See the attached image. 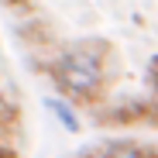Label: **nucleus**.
Instances as JSON below:
<instances>
[{
  "label": "nucleus",
  "instance_id": "2",
  "mask_svg": "<svg viewBox=\"0 0 158 158\" xmlns=\"http://www.w3.org/2000/svg\"><path fill=\"white\" fill-rule=\"evenodd\" d=\"M48 110L55 114V120H59V124H62L65 131H72V134L79 131V117L72 114V107H69L65 100H55V96H52V100H48Z\"/></svg>",
  "mask_w": 158,
  "mask_h": 158
},
{
  "label": "nucleus",
  "instance_id": "4",
  "mask_svg": "<svg viewBox=\"0 0 158 158\" xmlns=\"http://www.w3.org/2000/svg\"><path fill=\"white\" fill-rule=\"evenodd\" d=\"M148 86H151V96H148V110H151V120H158V55L148 62Z\"/></svg>",
  "mask_w": 158,
  "mask_h": 158
},
{
  "label": "nucleus",
  "instance_id": "3",
  "mask_svg": "<svg viewBox=\"0 0 158 158\" xmlns=\"http://www.w3.org/2000/svg\"><path fill=\"white\" fill-rule=\"evenodd\" d=\"M93 158H148V151L144 148H138V144H131V141H117V144H110V148H103V151H96Z\"/></svg>",
  "mask_w": 158,
  "mask_h": 158
},
{
  "label": "nucleus",
  "instance_id": "5",
  "mask_svg": "<svg viewBox=\"0 0 158 158\" xmlns=\"http://www.w3.org/2000/svg\"><path fill=\"white\" fill-rule=\"evenodd\" d=\"M7 7H14V10H28L31 7V0H4Z\"/></svg>",
  "mask_w": 158,
  "mask_h": 158
},
{
  "label": "nucleus",
  "instance_id": "1",
  "mask_svg": "<svg viewBox=\"0 0 158 158\" xmlns=\"http://www.w3.org/2000/svg\"><path fill=\"white\" fill-rule=\"evenodd\" d=\"M110 59H114V48L103 38H83L48 62V76L62 89V96H69L72 103H89L93 107L107 93Z\"/></svg>",
  "mask_w": 158,
  "mask_h": 158
},
{
  "label": "nucleus",
  "instance_id": "6",
  "mask_svg": "<svg viewBox=\"0 0 158 158\" xmlns=\"http://www.w3.org/2000/svg\"><path fill=\"white\" fill-rule=\"evenodd\" d=\"M0 158H17V155H14V151H10L7 144H0Z\"/></svg>",
  "mask_w": 158,
  "mask_h": 158
}]
</instances>
